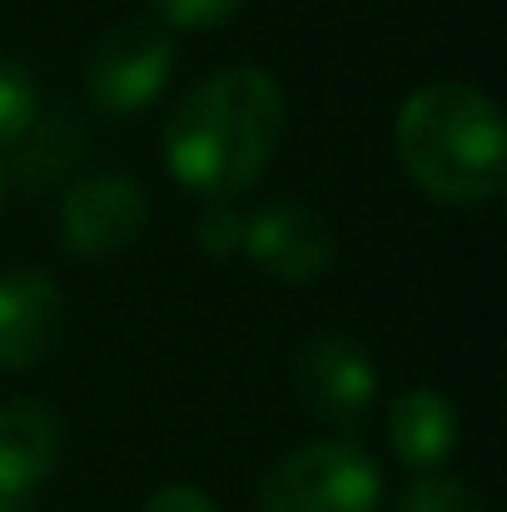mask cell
Listing matches in <instances>:
<instances>
[{"label": "cell", "instance_id": "1", "mask_svg": "<svg viewBox=\"0 0 507 512\" xmlns=\"http://www.w3.org/2000/svg\"><path fill=\"white\" fill-rule=\"evenodd\" d=\"M284 90L259 65H229L199 80L165 120V165L204 204L239 199L269 170L284 140Z\"/></svg>", "mask_w": 507, "mask_h": 512}, {"label": "cell", "instance_id": "2", "mask_svg": "<svg viewBox=\"0 0 507 512\" xmlns=\"http://www.w3.org/2000/svg\"><path fill=\"white\" fill-rule=\"evenodd\" d=\"M398 170L418 194L443 209H483L507 184L503 110L463 80H433L413 90L393 120Z\"/></svg>", "mask_w": 507, "mask_h": 512}, {"label": "cell", "instance_id": "3", "mask_svg": "<svg viewBox=\"0 0 507 512\" xmlns=\"http://www.w3.org/2000/svg\"><path fill=\"white\" fill-rule=\"evenodd\" d=\"M383 508V473L378 463L348 443L324 438L284 453L264 478L254 512H378Z\"/></svg>", "mask_w": 507, "mask_h": 512}, {"label": "cell", "instance_id": "4", "mask_svg": "<svg viewBox=\"0 0 507 512\" xmlns=\"http://www.w3.org/2000/svg\"><path fill=\"white\" fill-rule=\"evenodd\" d=\"M174 65H179L174 35L150 15H130L95 40L85 60V90L105 115H140L165 95Z\"/></svg>", "mask_w": 507, "mask_h": 512}, {"label": "cell", "instance_id": "5", "mask_svg": "<svg viewBox=\"0 0 507 512\" xmlns=\"http://www.w3.org/2000/svg\"><path fill=\"white\" fill-rule=\"evenodd\" d=\"M239 254L254 259L259 274L279 279V284H319L329 269H334V229L319 209H309L304 199H269L259 204L249 219H244V244Z\"/></svg>", "mask_w": 507, "mask_h": 512}, {"label": "cell", "instance_id": "6", "mask_svg": "<svg viewBox=\"0 0 507 512\" xmlns=\"http://www.w3.org/2000/svg\"><path fill=\"white\" fill-rule=\"evenodd\" d=\"M150 224V194L130 174H85L65 189L60 244L75 259H115Z\"/></svg>", "mask_w": 507, "mask_h": 512}, {"label": "cell", "instance_id": "7", "mask_svg": "<svg viewBox=\"0 0 507 512\" xmlns=\"http://www.w3.org/2000/svg\"><path fill=\"white\" fill-rule=\"evenodd\" d=\"M294 393L334 428H358L378 403L373 353L348 334H314L294 348Z\"/></svg>", "mask_w": 507, "mask_h": 512}, {"label": "cell", "instance_id": "8", "mask_svg": "<svg viewBox=\"0 0 507 512\" xmlns=\"http://www.w3.org/2000/svg\"><path fill=\"white\" fill-rule=\"evenodd\" d=\"M65 334V294L45 269L0 274V373H25Z\"/></svg>", "mask_w": 507, "mask_h": 512}, {"label": "cell", "instance_id": "9", "mask_svg": "<svg viewBox=\"0 0 507 512\" xmlns=\"http://www.w3.org/2000/svg\"><path fill=\"white\" fill-rule=\"evenodd\" d=\"M60 448V418L40 398L0 403V508H15L30 493H40L60 463Z\"/></svg>", "mask_w": 507, "mask_h": 512}, {"label": "cell", "instance_id": "10", "mask_svg": "<svg viewBox=\"0 0 507 512\" xmlns=\"http://www.w3.org/2000/svg\"><path fill=\"white\" fill-rule=\"evenodd\" d=\"M388 448L403 468L413 473H433L453 458L458 448V408L448 393L438 388H408L388 403Z\"/></svg>", "mask_w": 507, "mask_h": 512}, {"label": "cell", "instance_id": "11", "mask_svg": "<svg viewBox=\"0 0 507 512\" xmlns=\"http://www.w3.org/2000/svg\"><path fill=\"white\" fill-rule=\"evenodd\" d=\"M80 155H85V125L60 100H45L40 115L0 150V174L25 189H45L50 179L75 170Z\"/></svg>", "mask_w": 507, "mask_h": 512}, {"label": "cell", "instance_id": "12", "mask_svg": "<svg viewBox=\"0 0 507 512\" xmlns=\"http://www.w3.org/2000/svg\"><path fill=\"white\" fill-rule=\"evenodd\" d=\"M50 95L40 90V80H35V70L30 65H20V60H0V150L40 115V105H45Z\"/></svg>", "mask_w": 507, "mask_h": 512}, {"label": "cell", "instance_id": "13", "mask_svg": "<svg viewBox=\"0 0 507 512\" xmlns=\"http://www.w3.org/2000/svg\"><path fill=\"white\" fill-rule=\"evenodd\" d=\"M393 512H488V503H483L468 483H458V478L423 473L418 483L403 488V498H398Z\"/></svg>", "mask_w": 507, "mask_h": 512}, {"label": "cell", "instance_id": "14", "mask_svg": "<svg viewBox=\"0 0 507 512\" xmlns=\"http://www.w3.org/2000/svg\"><path fill=\"white\" fill-rule=\"evenodd\" d=\"M249 0H150V10H155V20L160 25H174V30H219V25H229L239 10H244Z\"/></svg>", "mask_w": 507, "mask_h": 512}, {"label": "cell", "instance_id": "15", "mask_svg": "<svg viewBox=\"0 0 507 512\" xmlns=\"http://www.w3.org/2000/svg\"><path fill=\"white\" fill-rule=\"evenodd\" d=\"M194 239H199V249H204L209 259H229V254H239V244H244V214H239L229 199H214V204L199 209Z\"/></svg>", "mask_w": 507, "mask_h": 512}, {"label": "cell", "instance_id": "16", "mask_svg": "<svg viewBox=\"0 0 507 512\" xmlns=\"http://www.w3.org/2000/svg\"><path fill=\"white\" fill-rule=\"evenodd\" d=\"M140 512H219V503L204 493V488H189V483H169L160 493L145 498Z\"/></svg>", "mask_w": 507, "mask_h": 512}, {"label": "cell", "instance_id": "17", "mask_svg": "<svg viewBox=\"0 0 507 512\" xmlns=\"http://www.w3.org/2000/svg\"><path fill=\"white\" fill-rule=\"evenodd\" d=\"M0 189H5V174H0Z\"/></svg>", "mask_w": 507, "mask_h": 512}, {"label": "cell", "instance_id": "18", "mask_svg": "<svg viewBox=\"0 0 507 512\" xmlns=\"http://www.w3.org/2000/svg\"><path fill=\"white\" fill-rule=\"evenodd\" d=\"M0 512H10V508H0Z\"/></svg>", "mask_w": 507, "mask_h": 512}]
</instances>
